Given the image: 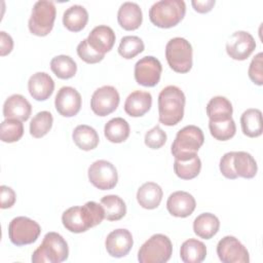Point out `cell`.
<instances>
[{
    "label": "cell",
    "instance_id": "29",
    "mask_svg": "<svg viewBox=\"0 0 263 263\" xmlns=\"http://www.w3.org/2000/svg\"><path fill=\"white\" fill-rule=\"evenodd\" d=\"M206 115L209 120H223L232 117V104L222 96L212 98L206 105Z\"/></svg>",
    "mask_w": 263,
    "mask_h": 263
},
{
    "label": "cell",
    "instance_id": "30",
    "mask_svg": "<svg viewBox=\"0 0 263 263\" xmlns=\"http://www.w3.org/2000/svg\"><path fill=\"white\" fill-rule=\"evenodd\" d=\"M233 167L237 177L252 179L256 176L258 166L255 158L248 152L237 151L233 156Z\"/></svg>",
    "mask_w": 263,
    "mask_h": 263
},
{
    "label": "cell",
    "instance_id": "14",
    "mask_svg": "<svg viewBox=\"0 0 263 263\" xmlns=\"http://www.w3.org/2000/svg\"><path fill=\"white\" fill-rule=\"evenodd\" d=\"M81 103L80 93L72 86L61 87L54 99L55 109L64 117L75 116L80 111Z\"/></svg>",
    "mask_w": 263,
    "mask_h": 263
},
{
    "label": "cell",
    "instance_id": "34",
    "mask_svg": "<svg viewBox=\"0 0 263 263\" xmlns=\"http://www.w3.org/2000/svg\"><path fill=\"white\" fill-rule=\"evenodd\" d=\"M201 170V160L195 155L186 160L175 159L174 172L180 179L191 180L197 177Z\"/></svg>",
    "mask_w": 263,
    "mask_h": 263
},
{
    "label": "cell",
    "instance_id": "19",
    "mask_svg": "<svg viewBox=\"0 0 263 263\" xmlns=\"http://www.w3.org/2000/svg\"><path fill=\"white\" fill-rule=\"evenodd\" d=\"M54 81L45 72H37L33 74L28 81V90L36 101H45L53 92Z\"/></svg>",
    "mask_w": 263,
    "mask_h": 263
},
{
    "label": "cell",
    "instance_id": "25",
    "mask_svg": "<svg viewBox=\"0 0 263 263\" xmlns=\"http://www.w3.org/2000/svg\"><path fill=\"white\" fill-rule=\"evenodd\" d=\"M72 139L75 145L84 151L97 148L100 141L97 130L87 124L77 125L72 133Z\"/></svg>",
    "mask_w": 263,
    "mask_h": 263
},
{
    "label": "cell",
    "instance_id": "12",
    "mask_svg": "<svg viewBox=\"0 0 263 263\" xmlns=\"http://www.w3.org/2000/svg\"><path fill=\"white\" fill-rule=\"evenodd\" d=\"M217 255L223 263H248L250 255L247 248L234 236L227 235L219 240Z\"/></svg>",
    "mask_w": 263,
    "mask_h": 263
},
{
    "label": "cell",
    "instance_id": "9",
    "mask_svg": "<svg viewBox=\"0 0 263 263\" xmlns=\"http://www.w3.org/2000/svg\"><path fill=\"white\" fill-rule=\"evenodd\" d=\"M89 182L101 190L113 189L118 182V173L114 164L105 159L92 162L87 171Z\"/></svg>",
    "mask_w": 263,
    "mask_h": 263
},
{
    "label": "cell",
    "instance_id": "20",
    "mask_svg": "<svg viewBox=\"0 0 263 263\" xmlns=\"http://www.w3.org/2000/svg\"><path fill=\"white\" fill-rule=\"evenodd\" d=\"M152 106V96L148 91L135 90L130 92L124 102V111L132 117H141Z\"/></svg>",
    "mask_w": 263,
    "mask_h": 263
},
{
    "label": "cell",
    "instance_id": "13",
    "mask_svg": "<svg viewBox=\"0 0 263 263\" xmlns=\"http://www.w3.org/2000/svg\"><path fill=\"white\" fill-rule=\"evenodd\" d=\"M256 48L254 37L246 31L234 32L226 43L227 54L236 61L247 60Z\"/></svg>",
    "mask_w": 263,
    "mask_h": 263
},
{
    "label": "cell",
    "instance_id": "6",
    "mask_svg": "<svg viewBox=\"0 0 263 263\" xmlns=\"http://www.w3.org/2000/svg\"><path fill=\"white\" fill-rule=\"evenodd\" d=\"M192 46L182 37L172 38L165 45V58L168 66L177 73H187L192 68Z\"/></svg>",
    "mask_w": 263,
    "mask_h": 263
},
{
    "label": "cell",
    "instance_id": "40",
    "mask_svg": "<svg viewBox=\"0 0 263 263\" xmlns=\"http://www.w3.org/2000/svg\"><path fill=\"white\" fill-rule=\"evenodd\" d=\"M77 54L78 57L87 64H96L101 62L105 54L97 52L87 42V39H83L77 45Z\"/></svg>",
    "mask_w": 263,
    "mask_h": 263
},
{
    "label": "cell",
    "instance_id": "36",
    "mask_svg": "<svg viewBox=\"0 0 263 263\" xmlns=\"http://www.w3.org/2000/svg\"><path fill=\"white\" fill-rule=\"evenodd\" d=\"M52 123L53 117L49 111L38 112L30 122L31 136L36 139L44 137L50 130Z\"/></svg>",
    "mask_w": 263,
    "mask_h": 263
},
{
    "label": "cell",
    "instance_id": "3",
    "mask_svg": "<svg viewBox=\"0 0 263 263\" xmlns=\"http://www.w3.org/2000/svg\"><path fill=\"white\" fill-rule=\"evenodd\" d=\"M204 142V136L196 125H186L181 128L172 144L171 152L175 159L186 160L195 155Z\"/></svg>",
    "mask_w": 263,
    "mask_h": 263
},
{
    "label": "cell",
    "instance_id": "24",
    "mask_svg": "<svg viewBox=\"0 0 263 263\" xmlns=\"http://www.w3.org/2000/svg\"><path fill=\"white\" fill-rule=\"evenodd\" d=\"M88 22V12L84 6L74 4L67 8L63 14L64 26L72 32L81 31Z\"/></svg>",
    "mask_w": 263,
    "mask_h": 263
},
{
    "label": "cell",
    "instance_id": "44",
    "mask_svg": "<svg viewBox=\"0 0 263 263\" xmlns=\"http://www.w3.org/2000/svg\"><path fill=\"white\" fill-rule=\"evenodd\" d=\"M0 197H1V209H9L11 208L16 199V195L15 192L13 191V189H11L8 186L2 185L0 186Z\"/></svg>",
    "mask_w": 263,
    "mask_h": 263
},
{
    "label": "cell",
    "instance_id": "33",
    "mask_svg": "<svg viewBox=\"0 0 263 263\" xmlns=\"http://www.w3.org/2000/svg\"><path fill=\"white\" fill-rule=\"evenodd\" d=\"M50 69L58 78L70 79L76 74L77 65L71 57L60 54L51 59Z\"/></svg>",
    "mask_w": 263,
    "mask_h": 263
},
{
    "label": "cell",
    "instance_id": "7",
    "mask_svg": "<svg viewBox=\"0 0 263 263\" xmlns=\"http://www.w3.org/2000/svg\"><path fill=\"white\" fill-rule=\"evenodd\" d=\"M57 9L52 1L39 0L32 8L28 22L29 30L36 36H46L53 28Z\"/></svg>",
    "mask_w": 263,
    "mask_h": 263
},
{
    "label": "cell",
    "instance_id": "35",
    "mask_svg": "<svg viewBox=\"0 0 263 263\" xmlns=\"http://www.w3.org/2000/svg\"><path fill=\"white\" fill-rule=\"evenodd\" d=\"M211 135L218 141H227L236 133V125L231 118L223 120H209Z\"/></svg>",
    "mask_w": 263,
    "mask_h": 263
},
{
    "label": "cell",
    "instance_id": "42",
    "mask_svg": "<svg viewBox=\"0 0 263 263\" xmlns=\"http://www.w3.org/2000/svg\"><path fill=\"white\" fill-rule=\"evenodd\" d=\"M262 59H263V53L259 52L257 53L249 67L248 70V75L252 82H254L257 85H262L263 84V70H262Z\"/></svg>",
    "mask_w": 263,
    "mask_h": 263
},
{
    "label": "cell",
    "instance_id": "45",
    "mask_svg": "<svg viewBox=\"0 0 263 263\" xmlns=\"http://www.w3.org/2000/svg\"><path fill=\"white\" fill-rule=\"evenodd\" d=\"M13 48V40L9 34L4 31L0 32V54L2 57L11 52Z\"/></svg>",
    "mask_w": 263,
    "mask_h": 263
},
{
    "label": "cell",
    "instance_id": "4",
    "mask_svg": "<svg viewBox=\"0 0 263 263\" xmlns=\"http://www.w3.org/2000/svg\"><path fill=\"white\" fill-rule=\"evenodd\" d=\"M185 12L186 4L183 0H160L150 7L149 18L154 26L167 29L177 26Z\"/></svg>",
    "mask_w": 263,
    "mask_h": 263
},
{
    "label": "cell",
    "instance_id": "27",
    "mask_svg": "<svg viewBox=\"0 0 263 263\" xmlns=\"http://www.w3.org/2000/svg\"><path fill=\"white\" fill-rule=\"evenodd\" d=\"M206 257L205 245L195 238L185 240L180 248V258L184 263H200Z\"/></svg>",
    "mask_w": 263,
    "mask_h": 263
},
{
    "label": "cell",
    "instance_id": "8",
    "mask_svg": "<svg viewBox=\"0 0 263 263\" xmlns=\"http://www.w3.org/2000/svg\"><path fill=\"white\" fill-rule=\"evenodd\" d=\"M40 233V225L28 217H15L8 225L9 239L13 245L18 247L35 242Z\"/></svg>",
    "mask_w": 263,
    "mask_h": 263
},
{
    "label": "cell",
    "instance_id": "15",
    "mask_svg": "<svg viewBox=\"0 0 263 263\" xmlns=\"http://www.w3.org/2000/svg\"><path fill=\"white\" fill-rule=\"evenodd\" d=\"M134 245L133 235L129 230L118 228L111 231L105 240L107 253L113 258H122L126 256Z\"/></svg>",
    "mask_w": 263,
    "mask_h": 263
},
{
    "label": "cell",
    "instance_id": "43",
    "mask_svg": "<svg viewBox=\"0 0 263 263\" xmlns=\"http://www.w3.org/2000/svg\"><path fill=\"white\" fill-rule=\"evenodd\" d=\"M233 156H234V151L227 152L221 157L220 163H219L220 172L222 173V175L225 178L231 179V180H234L237 178V175L233 167Z\"/></svg>",
    "mask_w": 263,
    "mask_h": 263
},
{
    "label": "cell",
    "instance_id": "22",
    "mask_svg": "<svg viewBox=\"0 0 263 263\" xmlns=\"http://www.w3.org/2000/svg\"><path fill=\"white\" fill-rule=\"evenodd\" d=\"M162 195V189L158 184L154 182H146L138 189L137 200L142 208L153 210L160 204Z\"/></svg>",
    "mask_w": 263,
    "mask_h": 263
},
{
    "label": "cell",
    "instance_id": "31",
    "mask_svg": "<svg viewBox=\"0 0 263 263\" xmlns=\"http://www.w3.org/2000/svg\"><path fill=\"white\" fill-rule=\"evenodd\" d=\"M104 135L111 143H122L129 136V124L121 117L112 118L105 124Z\"/></svg>",
    "mask_w": 263,
    "mask_h": 263
},
{
    "label": "cell",
    "instance_id": "41",
    "mask_svg": "<svg viewBox=\"0 0 263 263\" xmlns=\"http://www.w3.org/2000/svg\"><path fill=\"white\" fill-rule=\"evenodd\" d=\"M145 145L151 149H159L166 142V134L159 125H155L145 135Z\"/></svg>",
    "mask_w": 263,
    "mask_h": 263
},
{
    "label": "cell",
    "instance_id": "38",
    "mask_svg": "<svg viewBox=\"0 0 263 263\" xmlns=\"http://www.w3.org/2000/svg\"><path fill=\"white\" fill-rule=\"evenodd\" d=\"M144 42L138 36H124L121 38L118 53L126 60L133 59L144 50Z\"/></svg>",
    "mask_w": 263,
    "mask_h": 263
},
{
    "label": "cell",
    "instance_id": "11",
    "mask_svg": "<svg viewBox=\"0 0 263 263\" xmlns=\"http://www.w3.org/2000/svg\"><path fill=\"white\" fill-rule=\"evenodd\" d=\"M161 72V63L152 55H146L140 59L136 63L134 71L137 83L146 87L155 86L160 80Z\"/></svg>",
    "mask_w": 263,
    "mask_h": 263
},
{
    "label": "cell",
    "instance_id": "16",
    "mask_svg": "<svg viewBox=\"0 0 263 263\" xmlns=\"http://www.w3.org/2000/svg\"><path fill=\"white\" fill-rule=\"evenodd\" d=\"M196 206L195 198L186 191H175L166 200V209L168 213L178 218H186L190 216Z\"/></svg>",
    "mask_w": 263,
    "mask_h": 263
},
{
    "label": "cell",
    "instance_id": "32",
    "mask_svg": "<svg viewBox=\"0 0 263 263\" xmlns=\"http://www.w3.org/2000/svg\"><path fill=\"white\" fill-rule=\"evenodd\" d=\"M101 204L105 212V219L108 221H118L126 214L125 202L118 195L110 194L102 197Z\"/></svg>",
    "mask_w": 263,
    "mask_h": 263
},
{
    "label": "cell",
    "instance_id": "37",
    "mask_svg": "<svg viewBox=\"0 0 263 263\" xmlns=\"http://www.w3.org/2000/svg\"><path fill=\"white\" fill-rule=\"evenodd\" d=\"M24 135V125L17 119H5L1 122L0 139L4 143L17 142Z\"/></svg>",
    "mask_w": 263,
    "mask_h": 263
},
{
    "label": "cell",
    "instance_id": "46",
    "mask_svg": "<svg viewBox=\"0 0 263 263\" xmlns=\"http://www.w3.org/2000/svg\"><path fill=\"white\" fill-rule=\"evenodd\" d=\"M215 0H203V1H199V0H192L191 4L194 8L195 11L199 12V13H205L212 10V8L215 5Z\"/></svg>",
    "mask_w": 263,
    "mask_h": 263
},
{
    "label": "cell",
    "instance_id": "1",
    "mask_svg": "<svg viewBox=\"0 0 263 263\" xmlns=\"http://www.w3.org/2000/svg\"><path fill=\"white\" fill-rule=\"evenodd\" d=\"M186 98L176 85H167L158 95V120L160 123L173 126L178 124L184 116Z\"/></svg>",
    "mask_w": 263,
    "mask_h": 263
},
{
    "label": "cell",
    "instance_id": "23",
    "mask_svg": "<svg viewBox=\"0 0 263 263\" xmlns=\"http://www.w3.org/2000/svg\"><path fill=\"white\" fill-rule=\"evenodd\" d=\"M220 228V221L212 213H202L193 221L194 233L203 239H210L217 234Z\"/></svg>",
    "mask_w": 263,
    "mask_h": 263
},
{
    "label": "cell",
    "instance_id": "26",
    "mask_svg": "<svg viewBox=\"0 0 263 263\" xmlns=\"http://www.w3.org/2000/svg\"><path fill=\"white\" fill-rule=\"evenodd\" d=\"M240 125L243 135L256 138L262 135V112L256 108L247 109L240 116Z\"/></svg>",
    "mask_w": 263,
    "mask_h": 263
},
{
    "label": "cell",
    "instance_id": "18",
    "mask_svg": "<svg viewBox=\"0 0 263 263\" xmlns=\"http://www.w3.org/2000/svg\"><path fill=\"white\" fill-rule=\"evenodd\" d=\"M115 33L109 26L100 25L95 27L88 34V44L99 53L105 54L110 51L115 43Z\"/></svg>",
    "mask_w": 263,
    "mask_h": 263
},
{
    "label": "cell",
    "instance_id": "5",
    "mask_svg": "<svg viewBox=\"0 0 263 263\" xmlns=\"http://www.w3.org/2000/svg\"><path fill=\"white\" fill-rule=\"evenodd\" d=\"M173 253L171 239L161 233L152 235L146 240L138 252L140 263H165Z\"/></svg>",
    "mask_w": 263,
    "mask_h": 263
},
{
    "label": "cell",
    "instance_id": "28",
    "mask_svg": "<svg viewBox=\"0 0 263 263\" xmlns=\"http://www.w3.org/2000/svg\"><path fill=\"white\" fill-rule=\"evenodd\" d=\"M64 227L73 233H82L89 229L82 213L81 206H71L62 215Z\"/></svg>",
    "mask_w": 263,
    "mask_h": 263
},
{
    "label": "cell",
    "instance_id": "39",
    "mask_svg": "<svg viewBox=\"0 0 263 263\" xmlns=\"http://www.w3.org/2000/svg\"><path fill=\"white\" fill-rule=\"evenodd\" d=\"M81 209L89 228L101 224L105 219V212L102 204H99L96 201H87L81 206Z\"/></svg>",
    "mask_w": 263,
    "mask_h": 263
},
{
    "label": "cell",
    "instance_id": "17",
    "mask_svg": "<svg viewBox=\"0 0 263 263\" xmlns=\"http://www.w3.org/2000/svg\"><path fill=\"white\" fill-rule=\"evenodd\" d=\"M32 112L30 102L22 95L14 93L8 97L3 105V116L5 119H17L26 121Z\"/></svg>",
    "mask_w": 263,
    "mask_h": 263
},
{
    "label": "cell",
    "instance_id": "21",
    "mask_svg": "<svg viewBox=\"0 0 263 263\" xmlns=\"http://www.w3.org/2000/svg\"><path fill=\"white\" fill-rule=\"evenodd\" d=\"M117 21L120 27L126 31L138 29L143 21L141 7L136 2H123L118 9Z\"/></svg>",
    "mask_w": 263,
    "mask_h": 263
},
{
    "label": "cell",
    "instance_id": "10",
    "mask_svg": "<svg viewBox=\"0 0 263 263\" xmlns=\"http://www.w3.org/2000/svg\"><path fill=\"white\" fill-rule=\"evenodd\" d=\"M120 102L117 89L111 85H104L97 88L90 99V108L98 116H107L114 112Z\"/></svg>",
    "mask_w": 263,
    "mask_h": 263
},
{
    "label": "cell",
    "instance_id": "2",
    "mask_svg": "<svg viewBox=\"0 0 263 263\" xmlns=\"http://www.w3.org/2000/svg\"><path fill=\"white\" fill-rule=\"evenodd\" d=\"M69 247L65 238L58 232H47L41 245L33 252V263H61L68 259Z\"/></svg>",
    "mask_w": 263,
    "mask_h": 263
}]
</instances>
